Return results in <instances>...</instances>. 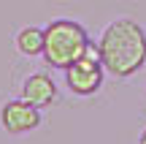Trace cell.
<instances>
[{
	"label": "cell",
	"instance_id": "cell-2",
	"mask_svg": "<svg viewBox=\"0 0 146 144\" xmlns=\"http://www.w3.org/2000/svg\"><path fill=\"white\" fill-rule=\"evenodd\" d=\"M89 35L78 22L73 19H54L43 27V54L46 65L65 71L68 65H73L78 57H84L89 46Z\"/></svg>",
	"mask_w": 146,
	"mask_h": 144
},
{
	"label": "cell",
	"instance_id": "cell-6",
	"mask_svg": "<svg viewBox=\"0 0 146 144\" xmlns=\"http://www.w3.org/2000/svg\"><path fill=\"white\" fill-rule=\"evenodd\" d=\"M14 46L19 54H25V57H38V54H43V30L35 25H27L22 27L19 33H16L14 38Z\"/></svg>",
	"mask_w": 146,
	"mask_h": 144
},
{
	"label": "cell",
	"instance_id": "cell-4",
	"mask_svg": "<svg viewBox=\"0 0 146 144\" xmlns=\"http://www.w3.org/2000/svg\"><path fill=\"white\" fill-rule=\"evenodd\" d=\"M0 125L11 136H25L41 125V109L27 103L25 98H14L0 106Z\"/></svg>",
	"mask_w": 146,
	"mask_h": 144
},
{
	"label": "cell",
	"instance_id": "cell-1",
	"mask_svg": "<svg viewBox=\"0 0 146 144\" xmlns=\"http://www.w3.org/2000/svg\"><path fill=\"white\" fill-rule=\"evenodd\" d=\"M98 46H100L103 68L119 79L138 74L146 63V30L133 16L114 19L103 30Z\"/></svg>",
	"mask_w": 146,
	"mask_h": 144
},
{
	"label": "cell",
	"instance_id": "cell-7",
	"mask_svg": "<svg viewBox=\"0 0 146 144\" xmlns=\"http://www.w3.org/2000/svg\"><path fill=\"white\" fill-rule=\"evenodd\" d=\"M138 144H146V128L141 131V136H138Z\"/></svg>",
	"mask_w": 146,
	"mask_h": 144
},
{
	"label": "cell",
	"instance_id": "cell-3",
	"mask_svg": "<svg viewBox=\"0 0 146 144\" xmlns=\"http://www.w3.org/2000/svg\"><path fill=\"white\" fill-rule=\"evenodd\" d=\"M103 60H100V46L89 44L84 57H78L73 65L65 68V84L73 95H95L103 87Z\"/></svg>",
	"mask_w": 146,
	"mask_h": 144
},
{
	"label": "cell",
	"instance_id": "cell-5",
	"mask_svg": "<svg viewBox=\"0 0 146 144\" xmlns=\"http://www.w3.org/2000/svg\"><path fill=\"white\" fill-rule=\"evenodd\" d=\"M19 98H25L27 103H33L38 109H46L60 98V92L49 74H30L19 87Z\"/></svg>",
	"mask_w": 146,
	"mask_h": 144
}]
</instances>
